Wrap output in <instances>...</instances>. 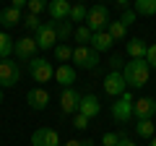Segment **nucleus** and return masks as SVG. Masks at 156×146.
I'll list each match as a JSON object with an SVG mask.
<instances>
[{"instance_id": "nucleus-29", "label": "nucleus", "mask_w": 156, "mask_h": 146, "mask_svg": "<svg viewBox=\"0 0 156 146\" xmlns=\"http://www.w3.org/2000/svg\"><path fill=\"white\" fill-rule=\"evenodd\" d=\"M21 21L26 24V29H31V31H37V29L42 26V21H39V16H37V13H26V16H23Z\"/></svg>"}, {"instance_id": "nucleus-32", "label": "nucleus", "mask_w": 156, "mask_h": 146, "mask_svg": "<svg viewBox=\"0 0 156 146\" xmlns=\"http://www.w3.org/2000/svg\"><path fill=\"white\" fill-rule=\"evenodd\" d=\"M135 18H138V13H135V8H133V11H125L120 21H122L125 26H133V24H135Z\"/></svg>"}, {"instance_id": "nucleus-13", "label": "nucleus", "mask_w": 156, "mask_h": 146, "mask_svg": "<svg viewBox=\"0 0 156 146\" xmlns=\"http://www.w3.org/2000/svg\"><path fill=\"white\" fill-rule=\"evenodd\" d=\"M78 112L86 115V118H96L101 112V102L96 94H83L81 97V104H78Z\"/></svg>"}, {"instance_id": "nucleus-4", "label": "nucleus", "mask_w": 156, "mask_h": 146, "mask_svg": "<svg viewBox=\"0 0 156 146\" xmlns=\"http://www.w3.org/2000/svg\"><path fill=\"white\" fill-rule=\"evenodd\" d=\"M29 76H31L37 84H47L50 78H55V68H52V63H47V57L34 55L31 60H29Z\"/></svg>"}, {"instance_id": "nucleus-37", "label": "nucleus", "mask_w": 156, "mask_h": 146, "mask_svg": "<svg viewBox=\"0 0 156 146\" xmlns=\"http://www.w3.org/2000/svg\"><path fill=\"white\" fill-rule=\"evenodd\" d=\"M117 146H135V144H133V141H130V138H125V136H122V138H120V144H117Z\"/></svg>"}, {"instance_id": "nucleus-3", "label": "nucleus", "mask_w": 156, "mask_h": 146, "mask_svg": "<svg viewBox=\"0 0 156 146\" xmlns=\"http://www.w3.org/2000/svg\"><path fill=\"white\" fill-rule=\"evenodd\" d=\"M133 107H135L133 94L125 91V94H120V97L115 99V104L109 107V112H112V118H115L117 123H128V120L133 118Z\"/></svg>"}, {"instance_id": "nucleus-12", "label": "nucleus", "mask_w": 156, "mask_h": 146, "mask_svg": "<svg viewBox=\"0 0 156 146\" xmlns=\"http://www.w3.org/2000/svg\"><path fill=\"white\" fill-rule=\"evenodd\" d=\"M78 104H81V94H78L73 86L62 89V94H60V107H62V112H65V115L78 112Z\"/></svg>"}, {"instance_id": "nucleus-20", "label": "nucleus", "mask_w": 156, "mask_h": 146, "mask_svg": "<svg viewBox=\"0 0 156 146\" xmlns=\"http://www.w3.org/2000/svg\"><path fill=\"white\" fill-rule=\"evenodd\" d=\"M154 130H156V125L151 123V118H140L138 123H135V133L140 136V138H154Z\"/></svg>"}, {"instance_id": "nucleus-36", "label": "nucleus", "mask_w": 156, "mask_h": 146, "mask_svg": "<svg viewBox=\"0 0 156 146\" xmlns=\"http://www.w3.org/2000/svg\"><path fill=\"white\" fill-rule=\"evenodd\" d=\"M26 3H29V0H11V5H13V8H23Z\"/></svg>"}, {"instance_id": "nucleus-5", "label": "nucleus", "mask_w": 156, "mask_h": 146, "mask_svg": "<svg viewBox=\"0 0 156 146\" xmlns=\"http://www.w3.org/2000/svg\"><path fill=\"white\" fill-rule=\"evenodd\" d=\"M86 26L91 31H104L109 26V8L104 3H96V5L89 8V16H86Z\"/></svg>"}, {"instance_id": "nucleus-35", "label": "nucleus", "mask_w": 156, "mask_h": 146, "mask_svg": "<svg viewBox=\"0 0 156 146\" xmlns=\"http://www.w3.org/2000/svg\"><path fill=\"white\" fill-rule=\"evenodd\" d=\"M91 141H81V138H70L68 144H62V146H89Z\"/></svg>"}, {"instance_id": "nucleus-10", "label": "nucleus", "mask_w": 156, "mask_h": 146, "mask_svg": "<svg viewBox=\"0 0 156 146\" xmlns=\"http://www.w3.org/2000/svg\"><path fill=\"white\" fill-rule=\"evenodd\" d=\"M39 45H37V37H21V39H16V47H13V52H16L21 60H31L34 55H37Z\"/></svg>"}, {"instance_id": "nucleus-16", "label": "nucleus", "mask_w": 156, "mask_h": 146, "mask_svg": "<svg viewBox=\"0 0 156 146\" xmlns=\"http://www.w3.org/2000/svg\"><path fill=\"white\" fill-rule=\"evenodd\" d=\"M55 81L62 86V89L73 86L76 84V68L68 65V63H60V68H55Z\"/></svg>"}, {"instance_id": "nucleus-28", "label": "nucleus", "mask_w": 156, "mask_h": 146, "mask_svg": "<svg viewBox=\"0 0 156 146\" xmlns=\"http://www.w3.org/2000/svg\"><path fill=\"white\" fill-rule=\"evenodd\" d=\"M47 5H50V0H29V3H26V11L39 16L42 11H47Z\"/></svg>"}, {"instance_id": "nucleus-2", "label": "nucleus", "mask_w": 156, "mask_h": 146, "mask_svg": "<svg viewBox=\"0 0 156 146\" xmlns=\"http://www.w3.org/2000/svg\"><path fill=\"white\" fill-rule=\"evenodd\" d=\"M73 63H76V68L94 71V68L99 65V52L91 45H78V47H73Z\"/></svg>"}, {"instance_id": "nucleus-27", "label": "nucleus", "mask_w": 156, "mask_h": 146, "mask_svg": "<svg viewBox=\"0 0 156 146\" xmlns=\"http://www.w3.org/2000/svg\"><path fill=\"white\" fill-rule=\"evenodd\" d=\"M91 34H94V31H91L89 26H76V34H73V39H76L78 45H89V42H91Z\"/></svg>"}, {"instance_id": "nucleus-38", "label": "nucleus", "mask_w": 156, "mask_h": 146, "mask_svg": "<svg viewBox=\"0 0 156 146\" xmlns=\"http://www.w3.org/2000/svg\"><path fill=\"white\" fill-rule=\"evenodd\" d=\"M115 3H117V5H128L130 0H115Z\"/></svg>"}, {"instance_id": "nucleus-26", "label": "nucleus", "mask_w": 156, "mask_h": 146, "mask_svg": "<svg viewBox=\"0 0 156 146\" xmlns=\"http://www.w3.org/2000/svg\"><path fill=\"white\" fill-rule=\"evenodd\" d=\"M86 16H89V8H86L83 3H76V5L70 8V21H73V24L86 21Z\"/></svg>"}, {"instance_id": "nucleus-41", "label": "nucleus", "mask_w": 156, "mask_h": 146, "mask_svg": "<svg viewBox=\"0 0 156 146\" xmlns=\"http://www.w3.org/2000/svg\"><path fill=\"white\" fill-rule=\"evenodd\" d=\"M89 146H94V144H89Z\"/></svg>"}, {"instance_id": "nucleus-19", "label": "nucleus", "mask_w": 156, "mask_h": 146, "mask_svg": "<svg viewBox=\"0 0 156 146\" xmlns=\"http://www.w3.org/2000/svg\"><path fill=\"white\" fill-rule=\"evenodd\" d=\"M55 29H57V39H60V42H68V37L76 34V24H73L70 18H65V21H55Z\"/></svg>"}, {"instance_id": "nucleus-23", "label": "nucleus", "mask_w": 156, "mask_h": 146, "mask_svg": "<svg viewBox=\"0 0 156 146\" xmlns=\"http://www.w3.org/2000/svg\"><path fill=\"white\" fill-rule=\"evenodd\" d=\"M107 31H109L112 37H115V42H120V39H125V37H128V26H125L122 21H109Z\"/></svg>"}, {"instance_id": "nucleus-7", "label": "nucleus", "mask_w": 156, "mask_h": 146, "mask_svg": "<svg viewBox=\"0 0 156 146\" xmlns=\"http://www.w3.org/2000/svg\"><path fill=\"white\" fill-rule=\"evenodd\" d=\"M21 78V65L11 57H0V86H16Z\"/></svg>"}, {"instance_id": "nucleus-9", "label": "nucleus", "mask_w": 156, "mask_h": 146, "mask_svg": "<svg viewBox=\"0 0 156 146\" xmlns=\"http://www.w3.org/2000/svg\"><path fill=\"white\" fill-rule=\"evenodd\" d=\"M31 146H62L57 130L52 128H37L31 133Z\"/></svg>"}, {"instance_id": "nucleus-24", "label": "nucleus", "mask_w": 156, "mask_h": 146, "mask_svg": "<svg viewBox=\"0 0 156 146\" xmlns=\"http://www.w3.org/2000/svg\"><path fill=\"white\" fill-rule=\"evenodd\" d=\"M55 60H60V63L73 60V47L68 45V42H60V45L55 47Z\"/></svg>"}, {"instance_id": "nucleus-18", "label": "nucleus", "mask_w": 156, "mask_h": 146, "mask_svg": "<svg viewBox=\"0 0 156 146\" xmlns=\"http://www.w3.org/2000/svg\"><path fill=\"white\" fill-rule=\"evenodd\" d=\"M0 24H3V26H18V24H21V8H5V11L0 13Z\"/></svg>"}, {"instance_id": "nucleus-11", "label": "nucleus", "mask_w": 156, "mask_h": 146, "mask_svg": "<svg viewBox=\"0 0 156 146\" xmlns=\"http://www.w3.org/2000/svg\"><path fill=\"white\" fill-rule=\"evenodd\" d=\"M26 104L31 107V110H44V107L50 104V91H47V89H39V86L29 89L26 91Z\"/></svg>"}, {"instance_id": "nucleus-31", "label": "nucleus", "mask_w": 156, "mask_h": 146, "mask_svg": "<svg viewBox=\"0 0 156 146\" xmlns=\"http://www.w3.org/2000/svg\"><path fill=\"white\" fill-rule=\"evenodd\" d=\"M120 138H122V136H117V133H104V136H101V144H104V146H117Z\"/></svg>"}, {"instance_id": "nucleus-15", "label": "nucleus", "mask_w": 156, "mask_h": 146, "mask_svg": "<svg viewBox=\"0 0 156 146\" xmlns=\"http://www.w3.org/2000/svg\"><path fill=\"white\" fill-rule=\"evenodd\" d=\"M156 115V99L151 97H143V99H135V107H133V118L140 120V118H154Z\"/></svg>"}, {"instance_id": "nucleus-34", "label": "nucleus", "mask_w": 156, "mask_h": 146, "mask_svg": "<svg viewBox=\"0 0 156 146\" xmlns=\"http://www.w3.org/2000/svg\"><path fill=\"white\" fill-rule=\"evenodd\" d=\"M109 65H112V71H122V68H125V60H122L120 55H112V57H109Z\"/></svg>"}, {"instance_id": "nucleus-22", "label": "nucleus", "mask_w": 156, "mask_h": 146, "mask_svg": "<svg viewBox=\"0 0 156 146\" xmlns=\"http://www.w3.org/2000/svg\"><path fill=\"white\" fill-rule=\"evenodd\" d=\"M146 52H148V45H146L143 39L135 37V39L128 42V55H130V57H146Z\"/></svg>"}, {"instance_id": "nucleus-21", "label": "nucleus", "mask_w": 156, "mask_h": 146, "mask_svg": "<svg viewBox=\"0 0 156 146\" xmlns=\"http://www.w3.org/2000/svg\"><path fill=\"white\" fill-rule=\"evenodd\" d=\"M138 16H156V0H133Z\"/></svg>"}, {"instance_id": "nucleus-25", "label": "nucleus", "mask_w": 156, "mask_h": 146, "mask_svg": "<svg viewBox=\"0 0 156 146\" xmlns=\"http://www.w3.org/2000/svg\"><path fill=\"white\" fill-rule=\"evenodd\" d=\"M16 47V39H11L5 31H0V57H8Z\"/></svg>"}, {"instance_id": "nucleus-33", "label": "nucleus", "mask_w": 156, "mask_h": 146, "mask_svg": "<svg viewBox=\"0 0 156 146\" xmlns=\"http://www.w3.org/2000/svg\"><path fill=\"white\" fill-rule=\"evenodd\" d=\"M146 60H148V65H151V68L156 71V42H154V45L148 47V52H146Z\"/></svg>"}, {"instance_id": "nucleus-17", "label": "nucleus", "mask_w": 156, "mask_h": 146, "mask_svg": "<svg viewBox=\"0 0 156 146\" xmlns=\"http://www.w3.org/2000/svg\"><path fill=\"white\" fill-rule=\"evenodd\" d=\"M91 47H94L96 52H107V50H112V45H115V37H112L109 31H94L91 34V42H89Z\"/></svg>"}, {"instance_id": "nucleus-39", "label": "nucleus", "mask_w": 156, "mask_h": 146, "mask_svg": "<svg viewBox=\"0 0 156 146\" xmlns=\"http://www.w3.org/2000/svg\"><path fill=\"white\" fill-rule=\"evenodd\" d=\"M0 104H3V86H0Z\"/></svg>"}, {"instance_id": "nucleus-42", "label": "nucleus", "mask_w": 156, "mask_h": 146, "mask_svg": "<svg viewBox=\"0 0 156 146\" xmlns=\"http://www.w3.org/2000/svg\"><path fill=\"white\" fill-rule=\"evenodd\" d=\"M78 3H81V0H78Z\"/></svg>"}, {"instance_id": "nucleus-6", "label": "nucleus", "mask_w": 156, "mask_h": 146, "mask_svg": "<svg viewBox=\"0 0 156 146\" xmlns=\"http://www.w3.org/2000/svg\"><path fill=\"white\" fill-rule=\"evenodd\" d=\"M37 45L39 50H55L57 45H60V39H57V29H55V21H47L42 24V26L37 29Z\"/></svg>"}, {"instance_id": "nucleus-30", "label": "nucleus", "mask_w": 156, "mask_h": 146, "mask_svg": "<svg viewBox=\"0 0 156 146\" xmlns=\"http://www.w3.org/2000/svg\"><path fill=\"white\" fill-rule=\"evenodd\" d=\"M89 120H91V118H86V115L76 112V115H73V128H78V130H86V128H89Z\"/></svg>"}, {"instance_id": "nucleus-1", "label": "nucleus", "mask_w": 156, "mask_h": 146, "mask_svg": "<svg viewBox=\"0 0 156 146\" xmlns=\"http://www.w3.org/2000/svg\"><path fill=\"white\" fill-rule=\"evenodd\" d=\"M122 76L133 89H140V86L148 84V76H151V65L146 57H130V63H125L122 68Z\"/></svg>"}, {"instance_id": "nucleus-14", "label": "nucleus", "mask_w": 156, "mask_h": 146, "mask_svg": "<svg viewBox=\"0 0 156 146\" xmlns=\"http://www.w3.org/2000/svg\"><path fill=\"white\" fill-rule=\"evenodd\" d=\"M70 3L68 0H50V5H47V13H50L52 21H65L70 18Z\"/></svg>"}, {"instance_id": "nucleus-8", "label": "nucleus", "mask_w": 156, "mask_h": 146, "mask_svg": "<svg viewBox=\"0 0 156 146\" xmlns=\"http://www.w3.org/2000/svg\"><path fill=\"white\" fill-rule=\"evenodd\" d=\"M101 86H104V94H107V97H115V99H117L120 94L128 91V81H125L122 71H109Z\"/></svg>"}, {"instance_id": "nucleus-40", "label": "nucleus", "mask_w": 156, "mask_h": 146, "mask_svg": "<svg viewBox=\"0 0 156 146\" xmlns=\"http://www.w3.org/2000/svg\"><path fill=\"white\" fill-rule=\"evenodd\" d=\"M148 146H156V138H151V144H148Z\"/></svg>"}]
</instances>
